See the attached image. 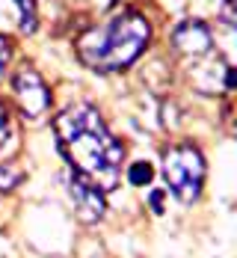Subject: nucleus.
<instances>
[{
    "label": "nucleus",
    "instance_id": "f03ea898",
    "mask_svg": "<svg viewBox=\"0 0 237 258\" xmlns=\"http://www.w3.org/2000/svg\"><path fill=\"white\" fill-rule=\"evenodd\" d=\"M151 24L139 12H122L98 27H89L77 39V56L92 72L113 75L128 69L148 48Z\"/></svg>",
    "mask_w": 237,
    "mask_h": 258
},
{
    "label": "nucleus",
    "instance_id": "0eeeda50",
    "mask_svg": "<svg viewBox=\"0 0 237 258\" xmlns=\"http://www.w3.org/2000/svg\"><path fill=\"white\" fill-rule=\"evenodd\" d=\"M15 15H18V27L24 33H33L36 30V0H9Z\"/></svg>",
    "mask_w": 237,
    "mask_h": 258
},
{
    "label": "nucleus",
    "instance_id": "6e6552de",
    "mask_svg": "<svg viewBox=\"0 0 237 258\" xmlns=\"http://www.w3.org/2000/svg\"><path fill=\"white\" fill-rule=\"evenodd\" d=\"M154 178V166L148 163V160H136L128 166V181H131L133 187H148Z\"/></svg>",
    "mask_w": 237,
    "mask_h": 258
},
{
    "label": "nucleus",
    "instance_id": "f257e3e1",
    "mask_svg": "<svg viewBox=\"0 0 237 258\" xmlns=\"http://www.w3.org/2000/svg\"><path fill=\"white\" fill-rule=\"evenodd\" d=\"M53 131H56L59 152L65 155L74 175L86 178L101 193H110L119 187L125 146L110 134L95 107L89 104L65 107L53 119Z\"/></svg>",
    "mask_w": 237,
    "mask_h": 258
},
{
    "label": "nucleus",
    "instance_id": "f8f14e48",
    "mask_svg": "<svg viewBox=\"0 0 237 258\" xmlns=\"http://www.w3.org/2000/svg\"><path fill=\"white\" fill-rule=\"evenodd\" d=\"M148 202L154 208V214H163V190H154V193L148 196Z\"/></svg>",
    "mask_w": 237,
    "mask_h": 258
},
{
    "label": "nucleus",
    "instance_id": "39448f33",
    "mask_svg": "<svg viewBox=\"0 0 237 258\" xmlns=\"http://www.w3.org/2000/svg\"><path fill=\"white\" fill-rule=\"evenodd\" d=\"M68 196H71V202H74V208H77L80 220L95 223V220L104 217V211H107L104 193H101L98 187H92L86 178L71 175V178H68Z\"/></svg>",
    "mask_w": 237,
    "mask_h": 258
},
{
    "label": "nucleus",
    "instance_id": "9b49d317",
    "mask_svg": "<svg viewBox=\"0 0 237 258\" xmlns=\"http://www.w3.org/2000/svg\"><path fill=\"white\" fill-rule=\"evenodd\" d=\"M6 137H9V113H6V107L0 104V146L6 143Z\"/></svg>",
    "mask_w": 237,
    "mask_h": 258
},
{
    "label": "nucleus",
    "instance_id": "7ed1b4c3",
    "mask_svg": "<svg viewBox=\"0 0 237 258\" xmlns=\"http://www.w3.org/2000/svg\"><path fill=\"white\" fill-rule=\"evenodd\" d=\"M205 175H208L205 157L193 143H178V146L163 152V178L178 202L193 205L202 196Z\"/></svg>",
    "mask_w": 237,
    "mask_h": 258
},
{
    "label": "nucleus",
    "instance_id": "1a4fd4ad",
    "mask_svg": "<svg viewBox=\"0 0 237 258\" xmlns=\"http://www.w3.org/2000/svg\"><path fill=\"white\" fill-rule=\"evenodd\" d=\"M21 181H24V169L18 163H0V193L15 190Z\"/></svg>",
    "mask_w": 237,
    "mask_h": 258
},
{
    "label": "nucleus",
    "instance_id": "20e7f679",
    "mask_svg": "<svg viewBox=\"0 0 237 258\" xmlns=\"http://www.w3.org/2000/svg\"><path fill=\"white\" fill-rule=\"evenodd\" d=\"M12 98H15L24 119H39V116H45L51 110V89L42 80V75L36 69H30V66L15 72V78H12Z\"/></svg>",
    "mask_w": 237,
    "mask_h": 258
},
{
    "label": "nucleus",
    "instance_id": "423d86ee",
    "mask_svg": "<svg viewBox=\"0 0 237 258\" xmlns=\"http://www.w3.org/2000/svg\"><path fill=\"white\" fill-rule=\"evenodd\" d=\"M172 48L178 53H187V56H202L211 51V30L196 18L181 21L172 30Z\"/></svg>",
    "mask_w": 237,
    "mask_h": 258
},
{
    "label": "nucleus",
    "instance_id": "9d476101",
    "mask_svg": "<svg viewBox=\"0 0 237 258\" xmlns=\"http://www.w3.org/2000/svg\"><path fill=\"white\" fill-rule=\"evenodd\" d=\"M9 56H12V45L6 36H0V80L6 75V66H9Z\"/></svg>",
    "mask_w": 237,
    "mask_h": 258
}]
</instances>
